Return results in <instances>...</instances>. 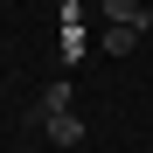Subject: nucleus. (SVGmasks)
Wrapping results in <instances>:
<instances>
[{"label": "nucleus", "mask_w": 153, "mask_h": 153, "mask_svg": "<svg viewBox=\"0 0 153 153\" xmlns=\"http://www.w3.org/2000/svg\"><path fill=\"white\" fill-rule=\"evenodd\" d=\"M49 111H70V84H63V76H56V84H49V91L35 97V125H42Z\"/></svg>", "instance_id": "7ed1b4c3"}, {"label": "nucleus", "mask_w": 153, "mask_h": 153, "mask_svg": "<svg viewBox=\"0 0 153 153\" xmlns=\"http://www.w3.org/2000/svg\"><path fill=\"white\" fill-rule=\"evenodd\" d=\"M97 49H105V56H132V49H139V28H125V21H105Z\"/></svg>", "instance_id": "f03ea898"}, {"label": "nucleus", "mask_w": 153, "mask_h": 153, "mask_svg": "<svg viewBox=\"0 0 153 153\" xmlns=\"http://www.w3.org/2000/svg\"><path fill=\"white\" fill-rule=\"evenodd\" d=\"M42 132H49V146H84V118L76 111H49Z\"/></svg>", "instance_id": "f257e3e1"}]
</instances>
